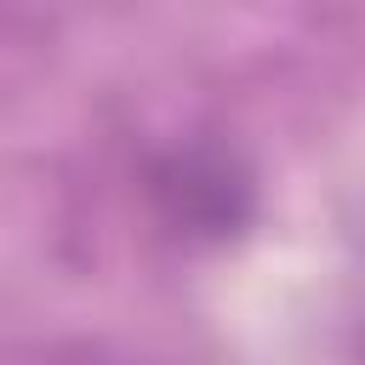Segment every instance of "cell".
Instances as JSON below:
<instances>
[{"label": "cell", "instance_id": "1", "mask_svg": "<svg viewBox=\"0 0 365 365\" xmlns=\"http://www.w3.org/2000/svg\"><path fill=\"white\" fill-rule=\"evenodd\" d=\"M154 217L188 245H228L257 217V171L228 143H171L143 171Z\"/></svg>", "mask_w": 365, "mask_h": 365}]
</instances>
